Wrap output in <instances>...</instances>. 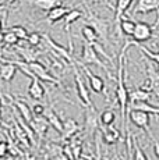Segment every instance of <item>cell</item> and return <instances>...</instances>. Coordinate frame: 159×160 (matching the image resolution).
Listing matches in <instances>:
<instances>
[{
	"instance_id": "6da1fadb",
	"label": "cell",
	"mask_w": 159,
	"mask_h": 160,
	"mask_svg": "<svg viewBox=\"0 0 159 160\" xmlns=\"http://www.w3.org/2000/svg\"><path fill=\"white\" fill-rule=\"evenodd\" d=\"M80 64H85V66H91V64H94V66H99L100 68H103L106 72H108L109 75V70L108 67L105 66V64L102 63V60L99 58V54H98V52L94 49V46L91 43H88V42L84 41V46H82V53H81V63ZM110 77V75H109Z\"/></svg>"
},
{
	"instance_id": "7a4b0ae2",
	"label": "cell",
	"mask_w": 159,
	"mask_h": 160,
	"mask_svg": "<svg viewBox=\"0 0 159 160\" xmlns=\"http://www.w3.org/2000/svg\"><path fill=\"white\" fill-rule=\"evenodd\" d=\"M87 24L96 31L99 39H102L105 43L108 42V36H109V21L108 20L98 17V15H95L91 10H88Z\"/></svg>"
},
{
	"instance_id": "b9f144b4",
	"label": "cell",
	"mask_w": 159,
	"mask_h": 160,
	"mask_svg": "<svg viewBox=\"0 0 159 160\" xmlns=\"http://www.w3.org/2000/svg\"><path fill=\"white\" fill-rule=\"evenodd\" d=\"M92 2H94V3H102L103 0H92Z\"/></svg>"
},
{
	"instance_id": "d590c367",
	"label": "cell",
	"mask_w": 159,
	"mask_h": 160,
	"mask_svg": "<svg viewBox=\"0 0 159 160\" xmlns=\"http://www.w3.org/2000/svg\"><path fill=\"white\" fill-rule=\"evenodd\" d=\"M6 17H7V7L0 4V18H2L3 21H6Z\"/></svg>"
},
{
	"instance_id": "8d00e7d4",
	"label": "cell",
	"mask_w": 159,
	"mask_h": 160,
	"mask_svg": "<svg viewBox=\"0 0 159 160\" xmlns=\"http://www.w3.org/2000/svg\"><path fill=\"white\" fill-rule=\"evenodd\" d=\"M152 142H154V152H155V155H156V158L159 159V141H156L154 138V139H152Z\"/></svg>"
},
{
	"instance_id": "836d02e7",
	"label": "cell",
	"mask_w": 159,
	"mask_h": 160,
	"mask_svg": "<svg viewBox=\"0 0 159 160\" xmlns=\"http://www.w3.org/2000/svg\"><path fill=\"white\" fill-rule=\"evenodd\" d=\"M31 110H32V114L33 116H44L45 106H44V104H41V103H36V104H33V106L31 107Z\"/></svg>"
},
{
	"instance_id": "4316f807",
	"label": "cell",
	"mask_w": 159,
	"mask_h": 160,
	"mask_svg": "<svg viewBox=\"0 0 159 160\" xmlns=\"http://www.w3.org/2000/svg\"><path fill=\"white\" fill-rule=\"evenodd\" d=\"M134 27H136V22H134V21L127 20V18H121V21H120L121 33H124V35H127V36H131L134 32Z\"/></svg>"
},
{
	"instance_id": "d4e9b609",
	"label": "cell",
	"mask_w": 159,
	"mask_h": 160,
	"mask_svg": "<svg viewBox=\"0 0 159 160\" xmlns=\"http://www.w3.org/2000/svg\"><path fill=\"white\" fill-rule=\"evenodd\" d=\"M13 131L16 132V139H18L21 143H23L24 146H27V148H29L32 145L31 143V141L28 139V137H27V134H25V131L23 130V127H21L20 124L16 121L14 122V127H13Z\"/></svg>"
},
{
	"instance_id": "f1b7e54d",
	"label": "cell",
	"mask_w": 159,
	"mask_h": 160,
	"mask_svg": "<svg viewBox=\"0 0 159 160\" xmlns=\"http://www.w3.org/2000/svg\"><path fill=\"white\" fill-rule=\"evenodd\" d=\"M116 120V116L113 113V110H105L102 114L99 116V122L102 125H112Z\"/></svg>"
},
{
	"instance_id": "f546056e",
	"label": "cell",
	"mask_w": 159,
	"mask_h": 160,
	"mask_svg": "<svg viewBox=\"0 0 159 160\" xmlns=\"http://www.w3.org/2000/svg\"><path fill=\"white\" fill-rule=\"evenodd\" d=\"M136 46H138V49L142 52L144 54H145L148 58H151L154 63H156L158 64V67H159V52H152L151 49H148V48H145V46H142V45H140V43H136ZM158 71H159V68H158Z\"/></svg>"
},
{
	"instance_id": "ba28073f",
	"label": "cell",
	"mask_w": 159,
	"mask_h": 160,
	"mask_svg": "<svg viewBox=\"0 0 159 160\" xmlns=\"http://www.w3.org/2000/svg\"><path fill=\"white\" fill-rule=\"evenodd\" d=\"M84 130L87 132V135H95V132L99 130V124H98V114L94 109V106L87 107L85 112V124Z\"/></svg>"
},
{
	"instance_id": "7bdbcfd3",
	"label": "cell",
	"mask_w": 159,
	"mask_h": 160,
	"mask_svg": "<svg viewBox=\"0 0 159 160\" xmlns=\"http://www.w3.org/2000/svg\"><path fill=\"white\" fill-rule=\"evenodd\" d=\"M20 160H27V159H20Z\"/></svg>"
},
{
	"instance_id": "4dcf8cb0",
	"label": "cell",
	"mask_w": 159,
	"mask_h": 160,
	"mask_svg": "<svg viewBox=\"0 0 159 160\" xmlns=\"http://www.w3.org/2000/svg\"><path fill=\"white\" fill-rule=\"evenodd\" d=\"M133 146H134V158H133V160H148L146 155L142 152L141 148H140L136 137H133Z\"/></svg>"
},
{
	"instance_id": "5b68a950",
	"label": "cell",
	"mask_w": 159,
	"mask_h": 160,
	"mask_svg": "<svg viewBox=\"0 0 159 160\" xmlns=\"http://www.w3.org/2000/svg\"><path fill=\"white\" fill-rule=\"evenodd\" d=\"M42 38H44V42L48 45V48L50 49V52H52V53H53L56 57H59L60 60L67 61V63H70V64L75 63L74 58H73V53H71V52L67 50V49L63 48V46L57 45L56 42H54L53 39H52L50 36L48 35V33H44V35H42Z\"/></svg>"
},
{
	"instance_id": "30bf717a",
	"label": "cell",
	"mask_w": 159,
	"mask_h": 160,
	"mask_svg": "<svg viewBox=\"0 0 159 160\" xmlns=\"http://www.w3.org/2000/svg\"><path fill=\"white\" fill-rule=\"evenodd\" d=\"M136 0H116V6H115V27L116 31L119 33H121L120 31V21L123 18V15L126 14V11L130 8V6Z\"/></svg>"
},
{
	"instance_id": "52a82bcc",
	"label": "cell",
	"mask_w": 159,
	"mask_h": 160,
	"mask_svg": "<svg viewBox=\"0 0 159 160\" xmlns=\"http://www.w3.org/2000/svg\"><path fill=\"white\" fill-rule=\"evenodd\" d=\"M154 35V28H152L149 24L142 22V21H138L136 22V27H134V32H133V39L137 42V43H142V42H146L152 38Z\"/></svg>"
},
{
	"instance_id": "44dd1931",
	"label": "cell",
	"mask_w": 159,
	"mask_h": 160,
	"mask_svg": "<svg viewBox=\"0 0 159 160\" xmlns=\"http://www.w3.org/2000/svg\"><path fill=\"white\" fill-rule=\"evenodd\" d=\"M13 103L16 104L17 110L20 112L21 118H24V120H25V121L29 124V122L32 121V118H33V114H32L31 107H29L25 102H23V100H18V99H13Z\"/></svg>"
},
{
	"instance_id": "603a6c76",
	"label": "cell",
	"mask_w": 159,
	"mask_h": 160,
	"mask_svg": "<svg viewBox=\"0 0 159 160\" xmlns=\"http://www.w3.org/2000/svg\"><path fill=\"white\" fill-rule=\"evenodd\" d=\"M31 48H32V46H31ZM31 48H23V46H17V48H16V50L18 52V54L23 57V60L25 61V63H31V61L38 60L39 53H38V52H35Z\"/></svg>"
},
{
	"instance_id": "d6a6232c",
	"label": "cell",
	"mask_w": 159,
	"mask_h": 160,
	"mask_svg": "<svg viewBox=\"0 0 159 160\" xmlns=\"http://www.w3.org/2000/svg\"><path fill=\"white\" fill-rule=\"evenodd\" d=\"M10 31H13L14 33L17 35V38L20 39V41H24V39H27L28 38V31H27L24 27H21V25H14V27H11Z\"/></svg>"
},
{
	"instance_id": "7c38bea8",
	"label": "cell",
	"mask_w": 159,
	"mask_h": 160,
	"mask_svg": "<svg viewBox=\"0 0 159 160\" xmlns=\"http://www.w3.org/2000/svg\"><path fill=\"white\" fill-rule=\"evenodd\" d=\"M133 14H148L159 10V0H136Z\"/></svg>"
},
{
	"instance_id": "2e32d148",
	"label": "cell",
	"mask_w": 159,
	"mask_h": 160,
	"mask_svg": "<svg viewBox=\"0 0 159 160\" xmlns=\"http://www.w3.org/2000/svg\"><path fill=\"white\" fill-rule=\"evenodd\" d=\"M100 134H102L103 141H105L106 143H109V145L117 143L119 139L121 138L120 131H119L117 128H115L113 125H103V128H102V131H100Z\"/></svg>"
},
{
	"instance_id": "3957f363",
	"label": "cell",
	"mask_w": 159,
	"mask_h": 160,
	"mask_svg": "<svg viewBox=\"0 0 159 160\" xmlns=\"http://www.w3.org/2000/svg\"><path fill=\"white\" fill-rule=\"evenodd\" d=\"M25 66H27V68H28L29 71L36 77V78L41 79V81L50 82V84H56V85H62L59 79L54 78V77L49 72V70L41 63V61L35 60V61H31V63H25Z\"/></svg>"
},
{
	"instance_id": "74e56055",
	"label": "cell",
	"mask_w": 159,
	"mask_h": 160,
	"mask_svg": "<svg viewBox=\"0 0 159 160\" xmlns=\"http://www.w3.org/2000/svg\"><path fill=\"white\" fill-rule=\"evenodd\" d=\"M54 160H70L69 158H67L66 155H64V153L62 152V153H59V155L57 156H54Z\"/></svg>"
},
{
	"instance_id": "83f0119b",
	"label": "cell",
	"mask_w": 159,
	"mask_h": 160,
	"mask_svg": "<svg viewBox=\"0 0 159 160\" xmlns=\"http://www.w3.org/2000/svg\"><path fill=\"white\" fill-rule=\"evenodd\" d=\"M0 41L3 42V43H6V45H10V46H13V45H17L18 43V41L20 39L17 38V35L13 32V31H6V32H3V35H2V39Z\"/></svg>"
},
{
	"instance_id": "277c9868",
	"label": "cell",
	"mask_w": 159,
	"mask_h": 160,
	"mask_svg": "<svg viewBox=\"0 0 159 160\" xmlns=\"http://www.w3.org/2000/svg\"><path fill=\"white\" fill-rule=\"evenodd\" d=\"M71 66H73V71H74V81H75V88H77L78 99L81 100V103L84 104L85 107L94 106L92 100H91V96H90V92H88V89H87V85H85L84 79H82V75L80 74V70L77 68V66H75L74 63H73Z\"/></svg>"
},
{
	"instance_id": "9a60e30c",
	"label": "cell",
	"mask_w": 159,
	"mask_h": 160,
	"mask_svg": "<svg viewBox=\"0 0 159 160\" xmlns=\"http://www.w3.org/2000/svg\"><path fill=\"white\" fill-rule=\"evenodd\" d=\"M80 131H81V125H80L74 118L63 120V132H62L63 139H70V138H73L74 135L80 134Z\"/></svg>"
},
{
	"instance_id": "60d3db41",
	"label": "cell",
	"mask_w": 159,
	"mask_h": 160,
	"mask_svg": "<svg viewBox=\"0 0 159 160\" xmlns=\"http://www.w3.org/2000/svg\"><path fill=\"white\" fill-rule=\"evenodd\" d=\"M0 103H2V99H0ZM0 122H2V109H0Z\"/></svg>"
},
{
	"instance_id": "cb8c5ba5",
	"label": "cell",
	"mask_w": 159,
	"mask_h": 160,
	"mask_svg": "<svg viewBox=\"0 0 159 160\" xmlns=\"http://www.w3.org/2000/svg\"><path fill=\"white\" fill-rule=\"evenodd\" d=\"M81 33H82V38H84V41L88 42V43H94V42H98V39H99V36H98L96 31L94 29L91 25H88V24H85V25L81 28Z\"/></svg>"
},
{
	"instance_id": "f35d334b",
	"label": "cell",
	"mask_w": 159,
	"mask_h": 160,
	"mask_svg": "<svg viewBox=\"0 0 159 160\" xmlns=\"http://www.w3.org/2000/svg\"><path fill=\"white\" fill-rule=\"evenodd\" d=\"M2 35H3V20L0 18V39H2Z\"/></svg>"
},
{
	"instance_id": "e575fe53",
	"label": "cell",
	"mask_w": 159,
	"mask_h": 160,
	"mask_svg": "<svg viewBox=\"0 0 159 160\" xmlns=\"http://www.w3.org/2000/svg\"><path fill=\"white\" fill-rule=\"evenodd\" d=\"M8 142L7 141H0V159L6 158L8 153Z\"/></svg>"
},
{
	"instance_id": "1f68e13d",
	"label": "cell",
	"mask_w": 159,
	"mask_h": 160,
	"mask_svg": "<svg viewBox=\"0 0 159 160\" xmlns=\"http://www.w3.org/2000/svg\"><path fill=\"white\" fill-rule=\"evenodd\" d=\"M27 42H28L29 46H39L44 42V38H42V35L39 32H31L28 35V38H27Z\"/></svg>"
},
{
	"instance_id": "9c48e42d",
	"label": "cell",
	"mask_w": 159,
	"mask_h": 160,
	"mask_svg": "<svg viewBox=\"0 0 159 160\" xmlns=\"http://www.w3.org/2000/svg\"><path fill=\"white\" fill-rule=\"evenodd\" d=\"M81 67H82V71L85 72V75H87V78H88V85H90L91 91L95 92V93H102L103 89H105V82H103V79L100 78L99 75H95L85 64H81Z\"/></svg>"
},
{
	"instance_id": "ab89813d",
	"label": "cell",
	"mask_w": 159,
	"mask_h": 160,
	"mask_svg": "<svg viewBox=\"0 0 159 160\" xmlns=\"http://www.w3.org/2000/svg\"><path fill=\"white\" fill-rule=\"evenodd\" d=\"M155 46H156V48H158V52H159V36L156 38V42H155Z\"/></svg>"
},
{
	"instance_id": "7402d4cb",
	"label": "cell",
	"mask_w": 159,
	"mask_h": 160,
	"mask_svg": "<svg viewBox=\"0 0 159 160\" xmlns=\"http://www.w3.org/2000/svg\"><path fill=\"white\" fill-rule=\"evenodd\" d=\"M130 110H141V112L149 113V114H159V107L152 106L148 102H133L130 103ZM127 109V110H128Z\"/></svg>"
},
{
	"instance_id": "e0dca14e",
	"label": "cell",
	"mask_w": 159,
	"mask_h": 160,
	"mask_svg": "<svg viewBox=\"0 0 159 160\" xmlns=\"http://www.w3.org/2000/svg\"><path fill=\"white\" fill-rule=\"evenodd\" d=\"M146 75H148V82H149V91L159 96V71L152 67L151 63H148L146 67Z\"/></svg>"
},
{
	"instance_id": "d6986e66",
	"label": "cell",
	"mask_w": 159,
	"mask_h": 160,
	"mask_svg": "<svg viewBox=\"0 0 159 160\" xmlns=\"http://www.w3.org/2000/svg\"><path fill=\"white\" fill-rule=\"evenodd\" d=\"M44 116L48 118L49 125H50V127H53L54 131H57L59 134H62V132H63V120L60 118L56 113H54V110L53 109H45Z\"/></svg>"
},
{
	"instance_id": "5bb4252c",
	"label": "cell",
	"mask_w": 159,
	"mask_h": 160,
	"mask_svg": "<svg viewBox=\"0 0 159 160\" xmlns=\"http://www.w3.org/2000/svg\"><path fill=\"white\" fill-rule=\"evenodd\" d=\"M82 17V11L81 10H77V8H74V10H70L69 13L64 15V31L67 32V35H69V45H70V52L73 53V43H71V36H70V27H71V24H74L77 20Z\"/></svg>"
},
{
	"instance_id": "ffe728a7",
	"label": "cell",
	"mask_w": 159,
	"mask_h": 160,
	"mask_svg": "<svg viewBox=\"0 0 159 160\" xmlns=\"http://www.w3.org/2000/svg\"><path fill=\"white\" fill-rule=\"evenodd\" d=\"M152 98V92L146 91V89H134V91L128 92V102H148L149 99Z\"/></svg>"
},
{
	"instance_id": "8fae6325",
	"label": "cell",
	"mask_w": 159,
	"mask_h": 160,
	"mask_svg": "<svg viewBox=\"0 0 159 160\" xmlns=\"http://www.w3.org/2000/svg\"><path fill=\"white\" fill-rule=\"evenodd\" d=\"M29 125H31L33 132H35L36 138H38L39 141L44 139L45 135H46V132H48V128H49V121H48L46 117L35 116V118H32V121L29 122Z\"/></svg>"
},
{
	"instance_id": "8992f818",
	"label": "cell",
	"mask_w": 159,
	"mask_h": 160,
	"mask_svg": "<svg viewBox=\"0 0 159 160\" xmlns=\"http://www.w3.org/2000/svg\"><path fill=\"white\" fill-rule=\"evenodd\" d=\"M127 120H131L134 124L137 125L138 128H142L146 134L149 135L151 139H154V135H152L151 130H149V113L141 112V110H127Z\"/></svg>"
},
{
	"instance_id": "ac0fdd59",
	"label": "cell",
	"mask_w": 159,
	"mask_h": 160,
	"mask_svg": "<svg viewBox=\"0 0 159 160\" xmlns=\"http://www.w3.org/2000/svg\"><path fill=\"white\" fill-rule=\"evenodd\" d=\"M69 11H70V10H69L67 7H64V6L59 4V6H56V7H53L52 10L48 11L46 20H45V21H46V22H49V24H54V22H57V21L63 20L64 15L69 13Z\"/></svg>"
},
{
	"instance_id": "4fadbf2b",
	"label": "cell",
	"mask_w": 159,
	"mask_h": 160,
	"mask_svg": "<svg viewBox=\"0 0 159 160\" xmlns=\"http://www.w3.org/2000/svg\"><path fill=\"white\" fill-rule=\"evenodd\" d=\"M0 61H4V64H0V79L6 82H11L18 71V66L14 64L13 61L3 60V58H0Z\"/></svg>"
},
{
	"instance_id": "484cf974",
	"label": "cell",
	"mask_w": 159,
	"mask_h": 160,
	"mask_svg": "<svg viewBox=\"0 0 159 160\" xmlns=\"http://www.w3.org/2000/svg\"><path fill=\"white\" fill-rule=\"evenodd\" d=\"M32 3L35 7L41 8V10H44V11H49L53 7L59 6L60 3H62V0H32Z\"/></svg>"
}]
</instances>
